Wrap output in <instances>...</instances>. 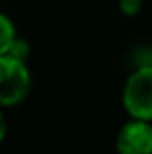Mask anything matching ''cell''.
<instances>
[{
    "instance_id": "cell-5",
    "label": "cell",
    "mask_w": 152,
    "mask_h": 154,
    "mask_svg": "<svg viewBox=\"0 0 152 154\" xmlns=\"http://www.w3.org/2000/svg\"><path fill=\"white\" fill-rule=\"evenodd\" d=\"M8 55L14 57V59H18V60H23V63H26V59L29 57V45H27L23 39L18 37L14 43H12V47H10V51H8Z\"/></svg>"
},
{
    "instance_id": "cell-3",
    "label": "cell",
    "mask_w": 152,
    "mask_h": 154,
    "mask_svg": "<svg viewBox=\"0 0 152 154\" xmlns=\"http://www.w3.org/2000/svg\"><path fill=\"white\" fill-rule=\"evenodd\" d=\"M117 154H152V123L131 119L115 140Z\"/></svg>"
},
{
    "instance_id": "cell-1",
    "label": "cell",
    "mask_w": 152,
    "mask_h": 154,
    "mask_svg": "<svg viewBox=\"0 0 152 154\" xmlns=\"http://www.w3.org/2000/svg\"><path fill=\"white\" fill-rule=\"evenodd\" d=\"M123 105L137 121H152V64L138 66L123 88Z\"/></svg>"
},
{
    "instance_id": "cell-4",
    "label": "cell",
    "mask_w": 152,
    "mask_h": 154,
    "mask_svg": "<svg viewBox=\"0 0 152 154\" xmlns=\"http://www.w3.org/2000/svg\"><path fill=\"white\" fill-rule=\"evenodd\" d=\"M16 39H18V35H16L14 22H12L6 14L0 12V57L8 55L12 43H14Z\"/></svg>"
},
{
    "instance_id": "cell-6",
    "label": "cell",
    "mask_w": 152,
    "mask_h": 154,
    "mask_svg": "<svg viewBox=\"0 0 152 154\" xmlns=\"http://www.w3.org/2000/svg\"><path fill=\"white\" fill-rule=\"evenodd\" d=\"M119 10L125 16H137L142 10V0H119Z\"/></svg>"
},
{
    "instance_id": "cell-2",
    "label": "cell",
    "mask_w": 152,
    "mask_h": 154,
    "mask_svg": "<svg viewBox=\"0 0 152 154\" xmlns=\"http://www.w3.org/2000/svg\"><path fill=\"white\" fill-rule=\"evenodd\" d=\"M31 88V74L23 60L10 55L0 57V105H18L27 98Z\"/></svg>"
},
{
    "instance_id": "cell-7",
    "label": "cell",
    "mask_w": 152,
    "mask_h": 154,
    "mask_svg": "<svg viewBox=\"0 0 152 154\" xmlns=\"http://www.w3.org/2000/svg\"><path fill=\"white\" fill-rule=\"evenodd\" d=\"M4 137H6V119H4V113L0 109V143H2Z\"/></svg>"
}]
</instances>
